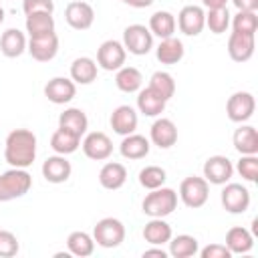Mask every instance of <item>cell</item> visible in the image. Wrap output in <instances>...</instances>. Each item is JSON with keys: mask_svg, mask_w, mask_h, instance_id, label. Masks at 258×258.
<instances>
[{"mask_svg": "<svg viewBox=\"0 0 258 258\" xmlns=\"http://www.w3.org/2000/svg\"><path fill=\"white\" fill-rule=\"evenodd\" d=\"M149 149H151V141L139 133L123 135V141L119 145V151L125 159H143L149 153Z\"/></svg>", "mask_w": 258, "mask_h": 258, "instance_id": "d4e9b609", "label": "cell"}, {"mask_svg": "<svg viewBox=\"0 0 258 258\" xmlns=\"http://www.w3.org/2000/svg\"><path fill=\"white\" fill-rule=\"evenodd\" d=\"M4 159L10 167H30L36 159V135L30 129H12L4 141Z\"/></svg>", "mask_w": 258, "mask_h": 258, "instance_id": "6da1fadb", "label": "cell"}, {"mask_svg": "<svg viewBox=\"0 0 258 258\" xmlns=\"http://www.w3.org/2000/svg\"><path fill=\"white\" fill-rule=\"evenodd\" d=\"M202 258H230L232 252L226 248V244H208L206 248L198 250Z\"/></svg>", "mask_w": 258, "mask_h": 258, "instance_id": "7bdbcfd3", "label": "cell"}, {"mask_svg": "<svg viewBox=\"0 0 258 258\" xmlns=\"http://www.w3.org/2000/svg\"><path fill=\"white\" fill-rule=\"evenodd\" d=\"M147 256H157V258H167V252L161 248V246H153V248H149V250H145L143 252V258H147Z\"/></svg>", "mask_w": 258, "mask_h": 258, "instance_id": "f6af8a7d", "label": "cell"}, {"mask_svg": "<svg viewBox=\"0 0 258 258\" xmlns=\"http://www.w3.org/2000/svg\"><path fill=\"white\" fill-rule=\"evenodd\" d=\"M137 111L131 107V105H119L113 113H111V129L119 135H129V133H135L137 129Z\"/></svg>", "mask_w": 258, "mask_h": 258, "instance_id": "d6986e66", "label": "cell"}, {"mask_svg": "<svg viewBox=\"0 0 258 258\" xmlns=\"http://www.w3.org/2000/svg\"><path fill=\"white\" fill-rule=\"evenodd\" d=\"M24 14H36V12H54V0H22Z\"/></svg>", "mask_w": 258, "mask_h": 258, "instance_id": "b9f144b4", "label": "cell"}, {"mask_svg": "<svg viewBox=\"0 0 258 258\" xmlns=\"http://www.w3.org/2000/svg\"><path fill=\"white\" fill-rule=\"evenodd\" d=\"M175 22L185 36H198L206 28V10L198 4H187L179 10Z\"/></svg>", "mask_w": 258, "mask_h": 258, "instance_id": "5bb4252c", "label": "cell"}, {"mask_svg": "<svg viewBox=\"0 0 258 258\" xmlns=\"http://www.w3.org/2000/svg\"><path fill=\"white\" fill-rule=\"evenodd\" d=\"M220 200H222V206L226 212L230 214H244L248 208H250V191L246 185L242 183H224V189L220 194Z\"/></svg>", "mask_w": 258, "mask_h": 258, "instance_id": "9c48e42d", "label": "cell"}, {"mask_svg": "<svg viewBox=\"0 0 258 258\" xmlns=\"http://www.w3.org/2000/svg\"><path fill=\"white\" fill-rule=\"evenodd\" d=\"M165 179H167V173L159 165H145L139 171V185L145 189H157L165 183Z\"/></svg>", "mask_w": 258, "mask_h": 258, "instance_id": "8d00e7d4", "label": "cell"}, {"mask_svg": "<svg viewBox=\"0 0 258 258\" xmlns=\"http://www.w3.org/2000/svg\"><path fill=\"white\" fill-rule=\"evenodd\" d=\"M127 60V50L119 40H105L97 50V67L105 71H119Z\"/></svg>", "mask_w": 258, "mask_h": 258, "instance_id": "8fae6325", "label": "cell"}, {"mask_svg": "<svg viewBox=\"0 0 258 258\" xmlns=\"http://www.w3.org/2000/svg\"><path fill=\"white\" fill-rule=\"evenodd\" d=\"M234 147L240 155H258V133L256 127L240 123V127L234 131Z\"/></svg>", "mask_w": 258, "mask_h": 258, "instance_id": "cb8c5ba5", "label": "cell"}, {"mask_svg": "<svg viewBox=\"0 0 258 258\" xmlns=\"http://www.w3.org/2000/svg\"><path fill=\"white\" fill-rule=\"evenodd\" d=\"M75 95H77V85L73 83L71 77H52L44 85V97L54 105L71 103Z\"/></svg>", "mask_w": 258, "mask_h": 258, "instance_id": "2e32d148", "label": "cell"}, {"mask_svg": "<svg viewBox=\"0 0 258 258\" xmlns=\"http://www.w3.org/2000/svg\"><path fill=\"white\" fill-rule=\"evenodd\" d=\"M149 89H153L157 95H161L165 101H169L175 95V81L167 71H155L149 77Z\"/></svg>", "mask_w": 258, "mask_h": 258, "instance_id": "d590c367", "label": "cell"}, {"mask_svg": "<svg viewBox=\"0 0 258 258\" xmlns=\"http://www.w3.org/2000/svg\"><path fill=\"white\" fill-rule=\"evenodd\" d=\"M67 250L71 252V256H77V258H87L95 252V240L91 234L87 232H71L69 238H67Z\"/></svg>", "mask_w": 258, "mask_h": 258, "instance_id": "4dcf8cb0", "label": "cell"}, {"mask_svg": "<svg viewBox=\"0 0 258 258\" xmlns=\"http://www.w3.org/2000/svg\"><path fill=\"white\" fill-rule=\"evenodd\" d=\"M185 54V48H183V42L175 36H169V38H161V42L157 44L155 48V56L161 64H177Z\"/></svg>", "mask_w": 258, "mask_h": 258, "instance_id": "83f0119b", "label": "cell"}, {"mask_svg": "<svg viewBox=\"0 0 258 258\" xmlns=\"http://www.w3.org/2000/svg\"><path fill=\"white\" fill-rule=\"evenodd\" d=\"M123 46L129 54L143 56L153 48V34L145 24H129L123 30Z\"/></svg>", "mask_w": 258, "mask_h": 258, "instance_id": "5b68a950", "label": "cell"}, {"mask_svg": "<svg viewBox=\"0 0 258 258\" xmlns=\"http://www.w3.org/2000/svg\"><path fill=\"white\" fill-rule=\"evenodd\" d=\"M58 127H62V129L75 133L77 137H83V135L87 133V129H89V119H87V115H85L83 109L69 107V109H64V111L60 113V117H58Z\"/></svg>", "mask_w": 258, "mask_h": 258, "instance_id": "f1b7e54d", "label": "cell"}, {"mask_svg": "<svg viewBox=\"0 0 258 258\" xmlns=\"http://www.w3.org/2000/svg\"><path fill=\"white\" fill-rule=\"evenodd\" d=\"M81 147H83V153L89 159H93V161H105L113 153V141L103 131H91V133H87L85 139L81 141Z\"/></svg>", "mask_w": 258, "mask_h": 258, "instance_id": "30bf717a", "label": "cell"}, {"mask_svg": "<svg viewBox=\"0 0 258 258\" xmlns=\"http://www.w3.org/2000/svg\"><path fill=\"white\" fill-rule=\"evenodd\" d=\"M256 50V34L232 30L228 36V54L234 62H248Z\"/></svg>", "mask_w": 258, "mask_h": 258, "instance_id": "9a60e30c", "label": "cell"}, {"mask_svg": "<svg viewBox=\"0 0 258 258\" xmlns=\"http://www.w3.org/2000/svg\"><path fill=\"white\" fill-rule=\"evenodd\" d=\"M206 26L212 34H224L230 26V12L228 8H212L206 12Z\"/></svg>", "mask_w": 258, "mask_h": 258, "instance_id": "74e56055", "label": "cell"}, {"mask_svg": "<svg viewBox=\"0 0 258 258\" xmlns=\"http://www.w3.org/2000/svg\"><path fill=\"white\" fill-rule=\"evenodd\" d=\"M204 179L212 185H224L234 175V163L226 155H210L204 161Z\"/></svg>", "mask_w": 258, "mask_h": 258, "instance_id": "ba28073f", "label": "cell"}, {"mask_svg": "<svg viewBox=\"0 0 258 258\" xmlns=\"http://www.w3.org/2000/svg\"><path fill=\"white\" fill-rule=\"evenodd\" d=\"M28 54L38 60V62H48L58 54V36L56 32L40 34V36H30L26 44Z\"/></svg>", "mask_w": 258, "mask_h": 258, "instance_id": "7c38bea8", "label": "cell"}, {"mask_svg": "<svg viewBox=\"0 0 258 258\" xmlns=\"http://www.w3.org/2000/svg\"><path fill=\"white\" fill-rule=\"evenodd\" d=\"M93 240L101 248H117L125 240V224L119 218H103L93 228Z\"/></svg>", "mask_w": 258, "mask_h": 258, "instance_id": "277c9868", "label": "cell"}, {"mask_svg": "<svg viewBox=\"0 0 258 258\" xmlns=\"http://www.w3.org/2000/svg\"><path fill=\"white\" fill-rule=\"evenodd\" d=\"M147 28L153 36L169 38V36H173L175 28H177V22H175V16L169 10H157L149 16V26Z\"/></svg>", "mask_w": 258, "mask_h": 258, "instance_id": "f546056e", "label": "cell"}, {"mask_svg": "<svg viewBox=\"0 0 258 258\" xmlns=\"http://www.w3.org/2000/svg\"><path fill=\"white\" fill-rule=\"evenodd\" d=\"M54 16L50 12H36V14H26L24 20V28L28 32V36H40V34H48L54 32Z\"/></svg>", "mask_w": 258, "mask_h": 258, "instance_id": "d6a6232c", "label": "cell"}, {"mask_svg": "<svg viewBox=\"0 0 258 258\" xmlns=\"http://www.w3.org/2000/svg\"><path fill=\"white\" fill-rule=\"evenodd\" d=\"M73 173L71 161L67 159V155H50L46 157V161L42 163V177L48 183H64Z\"/></svg>", "mask_w": 258, "mask_h": 258, "instance_id": "ac0fdd59", "label": "cell"}, {"mask_svg": "<svg viewBox=\"0 0 258 258\" xmlns=\"http://www.w3.org/2000/svg\"><path fill=\"white\" fill-rule=\"evenodd\" d=\"M226 248L234 254H248L254 248V234L244 226H234L226 234Z\"/></svg>", "mask_w": 258, "mask_h": 258, "instance_id": "603a6c76", "label": "cell"}, {"mask_svg": "<svg viewBox=\"0 0 258 258\" xmlns=\"http://www.w3.org/2000/svg\"><path fill=\"white\" fill-rule=\"evenodd\" d=\"M232 2L238 10H250V12L258 10V0H232Z\"/></svg>", "mask_w": 258, "mask_h": 258, "instance_id": "ee69618b", "label": "cell"}, {"mask_svg": "<svg viewBox=\"0 0 258 258\" xmlns=\"http://www.w3.org/2000/svg\"><path fill=\"white\" fill-rule=\"evenodd\" d=\"M226 2H228V0H202V4H204L208 10H212V8H224Z\"/></svg>", "mask_w": 258, "mask_h": 258, "instance_id": "7dc6e473", "label": "cell"}, {"mask_svg": "<svg viewBox=\"0 0 258 258\" xmlns=\"http://www.w3.org/2000/svg\"><path fill=\"white\" fill-rule=\"evenodd\" d=\"M79 145H81V137H77L75 133H71L62 127H58L50 137V147L58 155H71L79 149Z\"/></svg>", "mask_w": 258, "mask_h": 258, "instance_id": "836d02e7", "label": "cell"}, {"mask_svg": "<svg viewBox=\"0 0 258 258\" xmlns=\"http://www.w3.org/2000/svg\"><path fill=\"white\" fill-rule=\"evenodd\" d=\"M64 20L75 30H87L95 22V10L85 0H73L64 8Z\"/></svg>", "mask_w": 258, "mask_h": 258, "instance_id": "4fadbf2b", "label": "cell"}, {"mask_svg": "<svg viewBox=\"0 0 258 258\" xmlns=\"http://www.w3.org/2000/svg\"><path fill=\"white\" fill-rule=\"evenodd\" d=\"M171 236H173L171 226L163 218H151L143 226V240L151 246H163L171 240Z\"/></svg>", "mask_w": 258, "mask_h": 258, "instance_id": "484cf974", "label": "cell"}, {"mask_svg": "<svg viewBox=\"0 0 258 258\" xmlns=\"http://www.w3.org/2000/svg\"><path fill=\"white\" fill-rule=\"evenodd\" d=\"M230 24H232V30H236V32L256 34L258 16H256V12H250V10H238L234 14V18H230Z\"/></svg>", "mask_w": 258, "mask_h": 258, "instance_id": "f35d334b", "label": "cell"}, {"mask_svg": "<svg viewBox=\"0 0 258 258\" xmlns=\"http://www.w3.org/2000/svg\"><path fill=\"white\" fill-rule=\"evenodd\" d=\"M18 238L10 230H0V258H12L18 254Z\"/></svg>", "mask_w": 258, "mask_h": 258, "instance_id": "60d3db41", "label": "cell"}, {"mask_svg": "<svg viewBox=\"0 0 258 258\" xmlns=\"http://www.w3.org/2000/svg\"><path fill=\"white\" fill-rule=\"evenodd\" d=\"M115 85L123 93H137L143 85V75H141L139 69L123 64L115 75Z\"/></svg>", "mask_w": 258, "mask_h": 258, "instance_id": "1f68e13d", "label": "cell"}, {"mask_svg": "<svg viewBox=\"0 0 258 258\" xmlns=\"http://www.w3.org/2000/svg\"><path fill=\"white\" fill-rule=\"evenodd\" d=\"M165 105L167 101L157 95L153 89L145 87V89H139L137 91V111L145 117H159L163 111H165Z\"/></svg>", "mask_w": 258, "mask_h": 258, "instance_id": "ffe728a7", "label": "cell"}, {"mask_svg": "<svg viewBox=\"0 0 258 258\" xmlns=\"http://www.w3.org/2000/svg\"><path fill=\"white\" fill-rule=\"evenodd\" d=\"M69 73H71V79L75 85H91L97 79L99 67H97V60H93L89 56H79L71 62Z\"/></svg>", "mask_w": 258, "mask_h": 258, "instance_id": "4316f807", "label": "cell"}, {"mask_svg": "<svg viewBox=\"0 0 258 258\" xmlns=\"http://www.w3.org/2000/svg\"><path fill=\"white\" fill-rule=\"evenodd\" d=\"M121 2H125V4H129V6H133V8H147V6H151V4H153V0H121Z\"/></svg>", "mask_w": 258, "mask_h": 258, "instance_id": "bcb514c9", "label": "cell"}, {"mask_svg": "<svg viewBox=\"0 0 258 258\" xmlns=\"http://www.w3.org/2000/svg\"><path fill=\"white\" fill-rule=\"evenodd\" d=\"M242 179L256 181L258 179V155H242L234 167Z\"/></svg>", "mask_w": 258, "mask_h": 258, "instance_id": "ab89813d", "label": "cell"}, {"mask_svg": "<svg viewBox=\"0 0 258 258\" xmlns=\"http://www.w3.org/2000/svg\"><path fill=\"white\" fill-rule=\"evenodd\" d=\"M32 187V175L26 169L10 167L0 173V202H10L26 196Z\"/></svg>", "mask_w": 258, "mask_h": 258, "instance_id": "3957f363", "label": "cell"}, {"mask_svg": "<svg viewBox=\"0 0 258 258\" xmlns=\"http://www.w3.org/2000/svg\"><path fill=\"white\" fill-rule=\"evenodd\" d=\"M167 244H169V252L167 254H171L173 258H191L200 250L198 240L194 236H189V234H179L175 238L171 236V240Z\"/></svg>", "mask_w": 258, "mask_h": 258, "instance_id": "e575fe53", "label": "cell"}, {"mask_svg": "<svg viewBox=\"0 0 258 258\" xmlns=\"http://www.w3.org/2000/svg\"><path fill=\"white\" fill-rule=\"evenodd\" d=\"M256 111V99L248 91H236L226 103V115L232 123H246Z\"/></svg>", "mask_w": 258, "mask_h": 258, "instance_id": "8992f818", "label": "cell"}, {"mask_svg": "<svg viewBox=\"0 0 258 258\" xmlns=\"http://www.w3.org/2000/svg\"><path fill=\"white\" fill-rule=\"evenodd\" d=\"M26 36L22 30L18 28H6L0 36V52L6 56V58H18L24 50H26Z\"/></svg>", "mask_w": 258, "mask_h": 258, "instance_id": "7402d4cb", "label": "cell"}, {"mask_svg": "<svg viewBox=\"0 0 258 258\" xmlns=\"http://www.w3.org/2000/svg\"><path fill=\"white\" fill-rule=\"evenodd\" d=\"M210 196V183L204 177L198 175H189L179 183V200L187 206V208H202L208 202Z\"/></svg>", "mask_w": 258, "mask_h": 258, "instance_id": "52a82bcc", "label": "cell"}, {"mask_svg": "<svg viewBox=\"0 0 258 258\" xmlns=\"http://www.w3.org/2000/svg\"><path fill=\"white\" fill-rule=\"evenodd\" d=\"M149 141L153 145H157L159 149H169L175 145L177 141V127L171 119L167 117H159L153 121L151 129H149Z\"/></svg>", "mask_w": 258, "mask_h": 258, "instance_id": "e0dca14e", "label": "cell"}, {"mask_svg": "<svg viewBox=\"0 0 258 258\" xmlns=\"http://www.w3.org/2000/svg\"><path fill=\"white\" fill-rule=\"evenodd\" d=\"M2 22H4V8L0 6V24H2Z\"/></svg>", "mask_w": 258, "mask_h": 258, "instance_id": "c3c4849f", "label": "cell"}, {"mask_svg": "<svg viewBox=\"0 0 258 258\" xmlns=\"http://www.w3.org/2000/svg\"><path fill=\"white\" fill-rule=\"evenodd\" d=\"M175 208H177V194L171 187H163V185L157 189H149V194L141 202V210L149 218H165L173 214Z\"/></svg>", "mask_w": 258, "mask_h": 258, "instance_id": "7a4b0ae2", "label": "cell"}, {"mask_svg": "<svg viewBox=\"0 0 258 258\" xmlns=\"http://www.w3.org/2000/svg\"><path fill=\"white\" fill-rule=\"evenodd\" d=\"M125 181H127V167L119 161H109L99 171V183L109 191L121 189Z\"/></svg>", "mask_w": 258, "mask_h": 258, "instance_id": "44dd1931", "label": "cell"}]
</instances>
